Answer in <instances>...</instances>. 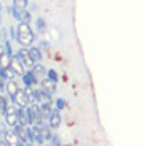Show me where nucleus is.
<instances>
[{"mask_svg":"<svg viewBox=\"0 0 145 146\" xmlns=\"http://www.w3.org/2000/svg\"><path fill=\"white\" fill-rule=\"evenodd\" d=\"M16 41H18L21 46H32L34 40H35V33H34L32 27L29 24H24V22H19L18 27H16Z\"/></svg>","mask_w":145,"mask_h":146,"instance_id":"1","label":"nucleus"},{"mask_svg":"<svg viewBox=\"0 0 145 146\" xmlns=\"http://www.w3.org/2000/svg\"><path fill=\"white\" fill-rule=\"evenodd\" d=\"M18 111H19V106H18V108L13 106V105L8 106L7 113L3 114V116H5V124H7L8 127H16V125L19 124V114H18Z\"/></svg>","mask_w":145,"mask_h":146,"instance_id":"2","label":"nucleus"},{"mask_svg":"<svg viewBox=\"0 0 145 146\" xmlns=\"http://www.w3.org/2000/svg\"><path fill=\"white\" fill-rule=\"evenodd\" d=\"M11 102L16 103L19 108H27V105L30 103V99H29V95H27V92H26L24 89H19V91L16 92V95L11 99Z\"/></svg>","mask_w":145,"mask_h":146,"instance_id":"3","label":"nucleus"},{"mask_svg":"<svg viewBox=\"0 0 145 146\" xmlns=\"http://www.w3.org/2000/svg\"><path fill=\"white\" fill-rule=\"evenodd\" d=\"M15 57L18 59L19 62L24 64V67H34V60L30 59L29 51H27V49H24V46H22L21 49H19V51H16V52H15Z\"/></svg>","mask_w":145,"mask_h":146,"instance_id":"4","label":"nucleus"},{"mask_svg":"<svg viewBox=\"0 0 145 146\" xmlns=\"http://www.w3.org/2000/svg\"><path fill=\"white\" fill-rule=\"evenodd\" d=\"M21 78H22V81H24L26 88H34V86L38 84V78L35 76V73H34L32 70H30V72H26Z\"/></svg>","mask_w":145,"mask_h":146,"instance_id":"5","label":"nucleus"},{"mask_svg":"<svg viewBox=\"0 0 145 146\" xmlns=\"http://www.w3.org/2000/svg\"><path fill=\"white\" fill-rule=\"evenodd\" d=\"M5 141H7V145L8 146H19L21 145V140H19V137H18V133L15 132V129L13 130H7V133H5Z\"/></svg>","mask_w":145,"mask_h":146,"instance_id":"6","label":"nucleus"},{"mask_svg":"<svg viewBox=\"0 0 145 146\" xmlns=\"http://www.w3.org/2000/svg\"><path fill=\"white\" fill-rule=\"evenodd\" d=\"M48 122H50V127L51 129H58L59 125H61V114H59V110H53L50 113V116H48Z\"/></svg>","mask_w":145,"mask_h":146,"instance_id":"7","label":"nucleus"},{"mask_svg":"<svg viewBox=\"0 0 145 146\" xmlns=\"http://www.w3.org/2000/svg\"><path fill=\"white\" fill-rule=\"evenodd\" d=\"M10 68L13 70V73H15L16 76H22V75H24V64L22 62H19L18 59L15 57V56H13V59H11V65H10Z\"/></svg>","mask_w":145,"mask_h":146,"instance_id":"8","label":"nucleus"},{"mask_svg":"<svg viewBox=\"0 0 145 146\" xmlns=\"http://www.w3.org/2000/svg\"><path fill=\"white\" fill-rule=\"evenodd\" d=\"M11 59H13V56L8 54L3 48H0V68H10Z\"/></svg>","mask_w":145,"mask_h":146,"instance_id":"9","label":"nucleus"},{"mask_svg":"<svg viewBox=\"0 0 145 146\" xmlns=\"http://www.w3.org/2000/svg\"><path fill=\"white\" fill-rule=\"evenodd\" d=\"M27 51H29V56L34 60V64H40L42 62V57H43V56H42V49L38 46H30Z\"/></svg>","mask_w":145,"mask_h":146,"instance_id":"10","label":"nucleus"},{"mask_svg":"<svg viewBox=\"0 0 145 146\" xmlns=\"http://www.w3.org/2000/svg\"><path fill=\"white\" fill-rule=\"evenodd\" d=\"M18 91H19L18 84H16L13 80H10V81H8V83H7V92H8V99L11 100V99H13V97L16 95V92H18Z\"/></svg>","mask_w":145,"mask_h":146,"instance_id":"11","label":"nucleus"},{"mask_svg":"<svg viewBox=\"0 0 145 146\" xmlns=\"http://www.w3.org/2000/svg\"><path fill=\"white\" fill-rule=\"evenodd\" d=\"M42 88H43V91H46L48 94H54L56 92V83H53V81H50L48 78H45V80L42 81Z\"/></svg>","mask_w":145,"mask_h":146,"instance_id":"12","label":"nucleus"},{"mask_svg":"<svg viewBox=\"0 0 145 146\" xmlns=\"http://www.w3.org/2000/svg\"><path fill=\"white\" fill-rule=\"evenodd\" d=\"M32 72L35 73V76L37 78H40V76H46V73H48V70L45 68L42 64H34V67H32Z\"/></svg>","mask_w":145,"mask_h":146,"instance_id":"13","label":"nucleus"},{"mask_svg":"<svg viewBox=\"0 0 145 146\" xmlns=\"http://www.w3.org/2000/svg\"><path fill=\"white\" fill-rule=\"evenodd\" d=\"M35 29L38 33H45L46 32V21L43 18H37L35 19Z\"/></svg>","mask_w":145,"mask_h":146,"instance_id":"14","label":"nucleus"},{"mask_svg":"<svg viewBox=\"0 0 145 146\" xmlns=\"http://www.w3.org/2000/svg\"><path fill=\"white\" fill-rule=\"evenodd\" d=\"M8 106H10V102L5 99L3 95H0V114H5V113H7Z\"/></svg>","mask_w":145,"mask_h":146,"instance_id":"15","label":"nucleus"},{"mask_svg":"<svg viewBox=\"0 0 145 146\" xmlns=\"http://www.w3.org/2000/svg\"><path fill=\"white\" fill-rule=\"evenodd\" d=\"M19 22H24V24H29V22H30V13L27 10H21V18H19Z\"/></svg>","mask_w":145,"mask_h":146,"instance_id":"16","label":"nucleus"},{"mask_svg":"<svg viewBox=\"0 0 145 146\" xmlns=\"http://www.w3.org/2000/svg\"><path fill=\"white\" fill-rule=\"evenodd\" d=\"M13 5L21 10H27V5H29V0H13Z\"/></svg>","mask_w":145,"mask_h":146,"instance_id":"17","label":"nucleus"},{"mask_svg":"<svg viewBox=\"0 0 145 146\" xmlns=\"http://www.w3.org/2000/svg\"><path fill=\"white\" fill-rule=\"evenodd\" d=\"M46 78H48L50 81H53V83H58V80H59V78H58V73H56L54 70H48Z\"/></svg>","mask_w":145,"mask_h":146,"instance_id":"18","label":"nucleus"},{"mask_svg":"<svg viewBox=\"0 0 145 146\" xmlns=\"http://www.w3.org/2000/svg\"><path fill=\"white\" fill-rule=\"evenodd\" d=\"M50 145H51V146H61V141H59V137H58V135H53V137H51Z\"/></svg>","mask_w":145,"mask_h":146,"instance_id":"19","label":"nucleus"},{"mask_svg":"<svg viewBox=\"0 0 145 146\" xmlns=\"http://www.w3.org/2000/svg\"><path fill=\"white\" fill-rule=\"evenodd\" d=\"M56 108H58L59 111H61L62 108H65V100L64 99H58V100H56Z\"/></svg>","mask_w":145,"mask_h":146,"instance_id":"20","label":"nucleus"},{"mask_svg":"<svg viewBox=\"0 0 145 146\" xmlns=\"http://www.w3.org/2000/svg\"><path fill=\"white\" fill-rule=\"evenodd\" d=\"M7 83H8L7 80H3V78L0 76V92H3V91H7Z\"/></svg>","mask_w":145,"mask_h":146,"instance_id":"21","label":"nucleus"},{"mask_svg":"<svg viewBox=\"0 0 145 146\" xmlns=\"http://www.w3.org/2000/svg\"><path fill=\"white\" fill-rule=\"evenodd\" d=\"M42 49V51H48L50 49V43L48 41H40V46H38Z\"/></svg>","mask_w":145,"mask_h":146,"instance_id":"22","label":"nucleus"},{"mask_svg":"<svg viewBox=\"0 0 145 146\" xmlns=\"http://www.w3.org/2000/svg\"><path fill=\"white\" fill-rule=\"evenodd\" d=\"M8 33H10V38H13V40H16V29L15 27H10V29H8Z\"/></svg>","mask_w":145,"mask_h":146,"instance_id":"23","label":"nucleus"},{"mask_svg":"<svg viewBox=\"0 0 145 146\" xmlns=\"http://www.w3.org/2000/svg\"><path fill=\"white\" fill-rule=\"evenodd\" d=\"M0 26H2V11H0Z\"/></svg>","mask_w":145,"mask_h":146,"instance_id":"24","label":"nucleus"},{"mask_svg":"<svg viewBox=\"0 0 145 146\" xmlns=\"http://www.w3.org/2000/svg\"><path fill=\"white\" fill-rule=\"evenodd\" d=\"M0 11H2V3H0Z\"/></svg>","mask_w":145,"mask_h":146,"instance_id":"25","label":"nucleus"},{"mask_svg":"<svg viewBox=\"0 0 145 146\" xmlns=\"http://www.w3.org/2000/svg\"><path fill=\"white\" fill-rule=\"evenodd\" d=\"M46 146H51V145H46Z\"/></svg>","mask_w":145,"mask_h":146,"instance_id":"26","label":"nucleus"}]
</instances>
